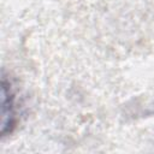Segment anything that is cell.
<instances>
[{"label":"cell","mask_w":154,"mask_h":154,"mask_svg":"<svg viewBox=\"0 0 154 154\" xmlns=\"http://www.w3.org/2000/svg\"><path fill=\"white\" fill-rule=\"evenodd\" d=\"M16 106L14 96L10 82H7L5 75L2 76V136L10 134L16 124Z\"/></svg>","instance_id":"cell-1"}]
</instances>
